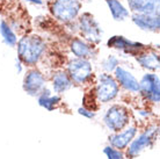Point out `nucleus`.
<instances>
[{
    "label": "nucleus",
    "mask_w": 160,
    "mask_h": 159,
    "mask_svg": "<svg viewBox=\"0 0 160 159\" xmlns=\"http://www.w3.org/2000/svg\"><path fill=\"white\" fill-rule=\"evenodd\" d=\"M45 51V42L37 35L23 36L18 42L19 59L26 65H35Z\"/></svg>",
    "instance_id": "1"
},
{
    "label": "nucleus",
    "mask_w": 160,
    "mask_h": 159,
    "mask_svg": "<svg viewBox=\"0 0 160 159\" xmlns=\"http://www.w3.org/2000/svg\"><path fill=\"white\" fill-rule=\"evenodd\" d=\"M81 9L79 0H53L50 11L58 21L71 22L76 19Z\"/></svg>",
    "instance_id": "2"
},
{
    "label": "nucleus",
    "mask_w": 160,
    "mask_h": 159,
    "mask_svg": "<svg viewBox=\"0 0 160 159\" xmlns=\"http://www.w3.org/2000/svg\"><path fill=\"white\" fill-rule=\"evenodd\" d=\"M120 87L116 79L108 73L99 76V81L95 86V96L99 102L106 104L114 100L118 94Z\"/></svg>",
    "instance_id": "3"
},
{
    "label": "nucleus",
    "mask_w": 160,
    "mask_h": 159,
    "mask_svg": "<svg viewBox=\"0 0 160 159\" xmlns=\"http://www.w3.org/2000/svg\"><path fill=\"white\" fill-rule=\"evenodd\" d=\"M130 115L128 109L121 105H114L104 114L103 122L109 130L118 132L129 123Z\"/></svg>",
    "instance_id": "4"
},
{
    "label": "nucleus",
    "mask_w": 160,
    "mask_h": 159,
    "mask_svg": "<svg viewBox=\"0 0 160 159\" xmlns=\"http://www.w3.org/2000/svg\"><path fill=\"white\" fill-rule=\"evenodd\" d=\"M158 132H159V128L153 126L146 129L144 132H142L136 139H132L127 151V156L131 159L139 156L146 147H150L152 145L158 136Z\"/></svg>",
    "instance_id": "5"
},
{
    "label": "nucleus",
    "mask_w": 160,
    "mask_h": 159,
    "mask_svg": "<svg viewBox=\"0 0 160 159\" xmlns=\"http://www.w3.org/2000/svg\"><path fill=\"white\" fill-rule=\"evenodd\" d=\"M79 29L81 35L85 37V40L92 43H99L102 40V29L99 22L95 20V18L89 14L84 13L79 18Z\"/></svg>",
    "instance_id": "6"
},
{
    "label": "nucleus",
    "mask_w": 160,
    "mask_h": 159,
    "mask_svg": "<svg viewBox=\"0 0 160 159\" xmlns=\"http://www.w3.org/2000/svg\"><path fill=\"white\" fill-rule=\"evenodd\" d=\"M68 74L76 84H85L93 74L92 64L85 58H76L68 63Z\"/></svg>",
    "instance_id": "7"
},
{
    "label": "nucleus",
    "mask_w": 160,
    "mask_h": 159,
    "mask_svg": "<svg viewBox=\"0 0 160 159\" xmlns=\"http://www.w3.org/2000/svg\"><path fill=\"white\" fill-rule=\"evenodd\" d=\"M145 99L153 104L160 101L159 77L154 73H146L139 81V91Z\"/></svg>",
    "instance_id": "8"
},
{
    "label": "nucleus",
    "mask_w": 160,
    "mask_h": 159,
    "mask_svg": "<svg viewBox=\"0 0 160 159\" xmlns=\"http://www.w3.org/2000/svg\"><path fill=\"white\" fill-rule=\"evenodd\" d=\"M45 78L43 73L38 70H30L27 72L23 79V90L29 95H38L44 90Z\"/></svg>",
    "instance_id": "9"
},
{
    "label": "nucleus",
    "mask_w": 160,
    "mask_h": 159,
    "mask_svg": "<svg viewBox=\"0 0 160 159\" xmlns=\"http://www.w3.org/2000/svg\"><path fill=\"white\" fill-rule=\"evenodd\" d=\"M108 47L117 49V50H122L127 54L135 56H137L146 49L144 44L138 43V42H132L128 38H125L124 36H112L108 41Z\"/></svg>",
    "instance_id": "10"
},
{
    "label": "nucleus",
    "mask_w": 160,
    "mask_h": 159,
    "mask_svg": "<svg viewBox=\"0 0 160 159\" xmlns=\"http://www.w3.org/2000/svg\"><path fill=\"white\" fill-rule=\"evenodd\" d=\"M131 18H132V22L136 24L139 29L144 30V32L156 33L159 30L160 19H159V15H157V14H140V13H135Z\"/></svg>",
    "instance_id": "11"
},
{
    "label": "nucleus",
    "mask_w": 160,
    "mask_h": 159,
    "mask_svg": "<svg viewBox=\"0 0 160 159\" xmlns=\"http://www.w3.org/2000/svg\"><path fill=\"white\" fill-rule=\"evenodd\" d=\"M115 79L127 91L132 92V93L139 91V81L136 79V77L120 65L115 69Z\"/></svg>",
    "instance_id": "12"
},
{
    "label": "nucleus",
    "mask_w": 160,
    "mask_h": 159,
    "mask_svg": "<svg viewBox=\"0 0 160 159\" xmlns=\"http://www.w3.org/2000/svg\"><path fill=\"white\" fill-rule=\"evenodd\" d=\"M133 13L159 15V0H127Z\"/></svg>",
    "instance_id": "13"
},
{
    "label": "nucleus",
    "mask_w": 160,
    "mask_h": 159,
    "mask_svg": "<svg viewBox=\"0 0 160 159\" xmlns=\"http://www.w3.org/2000/svg\"><path fill=\"white\" fill-rule=\"evenodd\" d=\"M137 134V128L136 127H129L128 129H125L122 132H116L115 135H112L109 137V142L110 145L115 149L122 150L128 146L130 142L135 138V136Z\"/></svg>",
    "instance_id": "14"
},
{
    "label": "nucleus",
    "mask_w": 160,
    "mask_h": 159,
    "mask_svg": "<svg viewBox=\"0 0 160 159\" xmlns=\"http://www.w3.org/2000/svg\"><path fill=\"white\" fill-rule=\"evenodd\" d=\"M137 62L140 64L142 68L150 70V71H156L159 69V55L154 51H142L137 55Z\"/></svg>",
    "instance_id": "15"
},
{
    "label": "nucleus",
    "mask_w": 160,
    "mask_h": 159,
    "mask_svg": "<svg viewBox=\"0 0 160 159\" xmlns=\"http://www.w3.org/2000/svg\"><path fill=\"white\" fill-rule=\"evenodd\" d=\"M70 48L77 58L87 59L88 57H92V55H94V49L92 45H89L87 42H85L84 40H80V38L72 40V42L70 44Z\"/></svg>",
    "instance_id": "16"
},
{
    "label": "nucleus",
    "mask_w": 160,
    "mask_h": 159,
    "mask_svg": "<svg viewBox=\"0 0 160 159\" xmlns=\"http://www.w3.org/2000/svg\"><path fill=\"white\" fill-rule=\"evenodd\" d=\"M73 81L71 80L68 72L57 71L52 77V88L56 93H64L71 88Z\"/></svg>",
    "instance_id": "17"
},
{
    "label": "nucleus",
    "mask_w": 160,
    "mask_h": 159,
    "mask_svg": "<svg viewBox=\"0 0 160 159\" xmlns=\"http://www.w3.org/2000/svg\"><path fill=\"white\" fill-rule=\"evenodd\" d=\"M37 101H38V105H40L41 107H43L47 110L51 111L60 102V96L57 95V94L52 95L51 92L47 90V88H44L43 91L38 94V100Z\"/></svg>",
    "instance_id": "18"
},
{
    "label": "nucleus",
    "mask_w": 160,
    "mask_h": 159,
    "mask_svg": "<svg viewBox=\"0 0 160 159\" xmlns=\"http://www.w3.org/2000/svg\"><path fill=\"white\" fill-rule=\"evenodd\" d=\"M106 3L108 5L109 11L112 13L114 20L124 21L129 18V11L124 7L120 0H106Z\"/></svg>",
    "instance_id": "19"
},
{
    "label": "nucleus",
    "mask_w": 160,
    "mask_h": 159,
    "mask_svg": "<svg viewBox=\"0 0 160 159\" xmlns=\"http://www.w3.org/2000/svg\"><path fill=\"white\" fill-rule=\"evenodd\" d=\"M0 34L2 36L5 44L8 47H15L18 43V37L15 33L13 32L12 27L6 22V21H0Z\"/></svg>",
    "instance_id": "20"
},
{
    "label": "nucleus",
    "mask_w": 160,
    "mask_h": 159,
    "mask_svg": "<svg viewBox=\"0 0 160 159\" xmlns=\"http://www.w3.org/2000/svg\"><path fill=\"white\" fill-rule=\"evenodd\" d=\"M118 64H120V60H118V58H117V57H115V56L110 55L103 60L102 66H103V69L107 72H112V71H115V69L118 66Z\"/></svg>",
    "instance_id": "21"
},
{
    "label": "nucleus",
    "mask_w": 160,
    "mask_h": 159,
    "mask_svg": "<svg viewBox=\"0 0 160 159\" xmlns=\"http://www.w3.org/2000/svg\"><path fill=\"white\" fill-rule=\"evenodd\" d=\"M103 153L107 156V158L108 159H123L124 158L122 151H121V150H117V149H115V147H112V145L104 147Z\"/></svg>",
    "instance_id": "22"
},
{
    "label": "nucleus",
    "mask_w": 160,
    "mask_h": 159,
    "mask_svg": "<svg viewBox=\"0 0 160 159\" xmlns=\"http://www.w3.org/2000/svg\"><path fill=\"white\" fill-rule=\"evenodd\" d=\"M78 113H79L80 115L87 117V119H93V117H94V111L91 110V109H88V108H86V107H80L79 109H78Z\"/></svg>",
    "instance_id": "23"
},
{
    "label": "nucleus",
    "mask_w": 160,
    "mask_h": 159,
    "mask_svg": "<svg viewBox=\"0 0 160 159\" xmlns=\"http://www.w3.org/2000/svg\"><path fill=\"white\" fill-rule=\"evenodd\" d=\"M16 70H18V72L22 71V62H21L19 58L16 59Z\"/></svg>",
    "instance_id": "24"
},
{
    "label": "nucleus",
    "mask_w": 160,
    "mask_h": 159,
    "mask_svg": "<svg viewBox=\"0 0 160 159\" xmlns=\"http://www.w3.org/2000/svg\"><path fill=\"white\" fill-rule=\"evenodd\" d=\"M26 1L32 3V4H35V5H42L43 4V0H26Z\"/></svg>",
    "instance_id": "25"
}]
</instances>
